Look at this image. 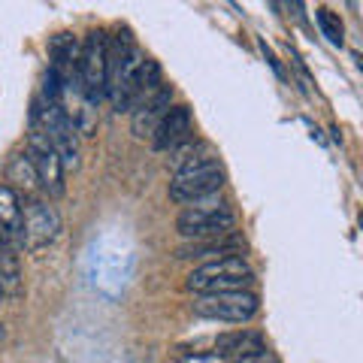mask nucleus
I'll return each mask as SVG.
<instances>
[{
    "mask_svg": "<svg viewBox=\"0 0 363 363\" xmlns=\"http://www.w3.org/2000/svg\"><path fill=\"white\" fill-rule=\"evenodd\" d=\"M221 185H224V169L218 167V161L200 164L185 169V173H176V179L169 182V200L197 203L203 197L215 194V191H221Z\"/></svg>",
    "mask_w": 363,
    "mask_h": 363,
    "instance_id": "nucleus-6",
    "label": "nucleus"
},
{
    "mask_svg": "<svg viewBox=\"0 0 363 363\" xmlns=\"http://www.w3.org/2000/svg\"><path fill=\"white\" fill-rule=\"evenodd\" d=\"M203 348H209L206 354L212 357H252V354H267V342L260 333L252 330H236V333H221L215 339H206V342L191 345V354H200Z\"/></svg>",
    "mask_w": 363,
    "mask_h": 363,
    "instance_id": "nucleus-8",
    "label": "nucleus"
},
{
    "mask_svg": "<svg viewBox=\"0 0 363 363\" xmlns=\"http://www.w3.org/2000/svg\"><path fill=\"white\" fill-rule=\"evenodd\" d=\"M155 91H161V67L152 58H143L140 70H136V79H133V104L149 100Z\"/></svg>",
    "mask_w": 363,
    "mask_h": 363,
    "instance_id": "nucleus-13",
    "label": "nucleus"
},
{
    "mask_svg": "<svg viewBox=\"0 0 363 363\" xmlns=\"http://www.w3.org/2000/svg\"><path fill=\"white\" fill-rule=\"evenodd\" d=\"M236 248H242V240L233 233L218 236V240H200V242H191V245H182L176 257L179 260H191V257H230Z\"/></svg>",
    "mask_w": 363,
    "mask_h": 363,
    "instance_id": "nucleus-12",
    "label": "nucleus"
},
{
    "mask_svg": "<svg viewBox=\"0 0 363 363\" xmlns=\"http://www.w3.org/2000/svg\"><path fill=\"white\" fill-rule=\"evenodd\" d=\"M28 157H30L33 173H37V185L49 197H61L64 194V164H61L58 152L52 149V143L45 140L40 130H30Z\"/></svg>",
    "mask_w": 363,
    "mask_h": 363,
    "instance_id": "nucleus-7",
    "label": "nucleus"
},
{
    "mask_svg": "<svg viewBox=\"0 0 363 363\" xmlns=\"http://www.w3.org/2000/svg\"><path fill=\"white\" fill-rule=\"evenodd\" d=\"M197 318L227 324H245L257 315V297L252 291H227V294H197L191 303Z\"/></svg>",
    "mask_w": 363,
    "mask_h": 363,
    "instance_id": "nucleus-3",
    "label": "nucleus"
},
{
    "mask_svg": "<svg viewBox=\"0 0 363 363\" xmlns=\"http://www.w3.org/2000/svg\"><path fill=\"white\" fill-rule=\"evenodd\" d=\"M6 176H9V182H21L25 188H30L33 182H37V173H33V167H30L28 152L13 155V161H9V167H6Z\"/></svg>",
    "mask_w": 363,
    "mask_h": 363,
    "instance_id": "nucleus-15",
    "label": "nucleus"
},
{
    "mask_svg": "<svg viewBox=\"0 0 363 363\" xmlns=\"http://www.w3.org/2000/svg\"><path fill=\"white\" fill-rule=\"evenodd\" d=\"M236 215L227 209V203H209V206H191L176 218V230L188 240H218L233 233Z\"/></svg>",
    "mask_w": 363,
    "mask_h": 363,
    "instance_id": "nucleus-5",
    "label": "nucleus"
},
{
    "mask_svg": "<svg viewBox=\"0 0 363 363\" xmlns=\"http://www.w3.org/2000/svg\"><path fill=\"white\" fill-rule=\"evenodd\" d=\"M191 130H194V118H191V109L185 104L169 106L167 116L161 118V124L152 133V143L157 152H176L179 145H185L191 140Z\"/></svg>",
    "mask_w": 363,
    "mask_h": 363,
    "instance_id": "nucleus-9",
    "label": "nucleus"
},
{
    "mask_svg": "<svg viewBox=\"0 0 363 363\" xmlns=\"http://www.w3.org/2000/svg\"><path fill=\"white\" fill-rule=\"evenodd\" d=\"M173 106V88L161 85V91H155L149 100H143L133 112V133L136 136H152L155 128L161 124V118L167 116V109Z\"/></svg>",
    "mask_w": 363,
    "mask_h": 363,
    "instance_id": "nucleus-11",
    "label": "nucleus"
},
{
    "mask_svg": "<svg viewBox=\"0 0 363 363\" xmlns=\"http://www.w3.org/2000/svg\"><path fill=\"white\" fill-rule=\"evenodd\" d=\"M188 291L194 294H227V291H245L255 285V272L242 257H218L197 267L188 276Z\"/></svg>",
    "mask_w": 363,
    "mask_h": 363,
    "instance_id": "nucleus-1",
    "label": "nucleus"
},
{
    "mask_svg": "<svg viewBox=\"0 0 363 363\" xmlns=\"http://www.w3.org/2000/svg\"><path fill=\"white\" fill-rule=\"evenodd\" d=\"M0 297H4V294H0Z\"/></svg>",
    "mask_w": 363,
    "mask_h": 363,
    "instance_id": "nucleus-19",
    "label": "nucleus"
},
{
    "mask_svg": "<svg viewBox=\"0 0 363 363\" xmlns=\"http://www.w3.org/2000/svg\"><path fill=\"white\" fill-rule=\"evenodd\" d=\"M61 236V215L49 200L30 197L21 206V248L40 252Z\"/></svg>",
    "mask_w": 363,
    "mask_h": 363,
    "instance_id": "nucleus-4",
    "label": "nucleus"
},
{
    "mask_svg": "<svg viewBox=\"0 0 363 363\" xmlns=\"http://www.w3.org/2000/svg\"><path fill=\"white\" fill-rule=\"evenodd\" d=\"M0 294L18 297L21 294V269H18V257L9 248H0Z\"/></svg>",
    "mask_w": 363,
    "mask_h": 363,
    "instance_id": "nucleus-14",
    "label": "nucleus"
},
{
    "mask_svg": "<svg viewBox=\"0 0 363 363\" xmlns=\"http://www.w3.org/2000/svg\"><path fill=\"white\" fill-rule=\"evenodd\" d=\"M236 363H279V360H272V357H267V354H252V357H240Z\"/></svg>",
    "mask_w": 363,
    "mask_h": 363,
    "instance_id": "nucleus-17",
    "label": "nucleus"
},
{
    "mask_svg": "<svg viewBox=\"0 0 363 363\" xmlns=\"http://www.w3.org/2000/svg\"><path fill=\"white\" fill-rule=\"evenodd\" d=\"M106 43L109 37L104 30H91L79 49V88L91 106H97V100L106 94Z\"/></svg>",
    "mask_w": 363,
    "mask_h": 363,
    "instance_id": "nucleus-2",
    "label": "nucleus"
},
{
    "mask_svg": "<svg viewBox=\"0 0 363 363\" xmlns=\"http://www.w3.org/2000/svg\"><path fill=\"white\" fill-rule=\"evenodd\" d=\"M0 248L21 252V200L13 185H0Z\"/></svg>",
    "mask_w": 363,
    "mask_h": 363,
    "instance_id": "nucleus-10",
    "label": "nucleus"
},
{
    "mask_svg": "<svg viewBox=\"0 0 363 363\" xmlns=\"http://www.w3.org/2000/svg\"><path fill=\"white\" fill-rule=\"evenodd\" d=\"M318 25H321V33L333 45H342V18L330 9H318Z\"/></svg>",
    "mask_w": 363,
    "mask_h": 363,
    "instance_id": "nucleus-16",
    "label": "nucleus"
},
{
    "mask_svg": "<svg viewBox=\"0 0 363 363\" xmlns=\"http://www.w3.org/2000/svg\"><path fill=\"white\" fill-rule=\"evenodd\" d=\"M0 342H4V327H0Z\"/></svg>",
    "mask_w": 363,
    "mask_h": 363,
    "instance_id": "nucleus-18",
    "label": "nucleus"
}]
</instances>
